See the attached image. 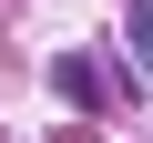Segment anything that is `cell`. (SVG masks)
I'll return each mask as SVG.
<instances>
[{
	"mask_svg": "<svg viewBox=\"0 0 153 143\" xmlns=\"http://www.w3.org/2000/svg\"><path fill=\"white\" fill-rule=\"evenodd\" d=\"M51 92H61L71 112H102V102H112V82H102L92 51H61V61H51Z\"/></svg>",
	"mask_w": 153,
	"mask_h": 143,
	"instance_id": "6da1fadb",
	"label": "cell"
},
{
	"mask_svg": "<svg viewBox=\"0 0 153 143\" xmlns=\"http://www.w3.org/2000/svg\"><path fill=\"white\" fill-rule=\"evenodd\" d=\"M123 41H133V72L153 82V0H133V10H123Z\"/></svg>",
	"mask_w": 153,
	"mask_h": 143,
	"instance_id": "7a4b0ae2",
	"label": "cell"
}]
</instances>
